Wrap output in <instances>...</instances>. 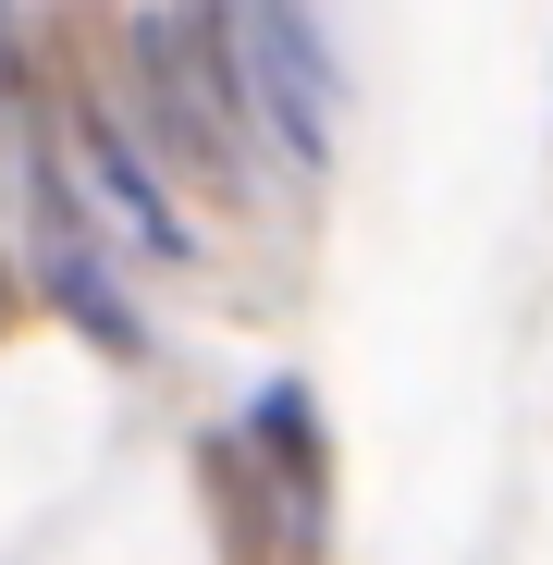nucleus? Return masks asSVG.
Here are the masks:
<instances>
[{"label": "nucleus", "instance_id": "1", "mask_svg": "<svg viewBox=\"0 0 553 565\" xmlns=\"http://www.w3.org/2000/svg\"><path fill=\"white\" fill-rule=\"evenodd\" d=\"M136 74H148V111H160V148L172 160H198L210 184H246V86H234V62L210 50V62H184L172 50V25H136Z\"/></svg>", "mask_w": 553, "mask_h": 565}, {"label": "nucleus", "instance_id": "2", "mask_svg": "<svg viewBox=\"0 0 553 565\" xmlns=\"http://www.w3.org/2000/svg\"><path fill=\"white\" fill-rule=\"evenodd\" d=\"M246 86L284 111L270 136H296V160L332 148V62H320V38H308L296 0H246Z\"/></svg>", "mask_w": 553, "mask_h": 565}, {"label": "nucleus", "instance_id": "3", "mask_svg": "<svg viewBox=\"0 0 553 565\" xmlns=\"http://www.w3.org/2000/svg\"><path fill=\"white\" fill-rule=\"evenodd\" d=\"M86 172L111 184V210L136 222V246H160V258H184V222H172V198H160V184L136 172V148H124V136H111L99 111H86Z\"/></svg>", "mask_w": 553, "mask_h": 565}, {"label": "nucleus", "instance_id": "4", "mask_svg": "<svg viewBox=\"0 0 553 565\" xmlns=\"http://www.w3.org/2000/svg\"><path fill=\"white\" fill-rule=\"evenodd\" d=\"M50 296H62V308H74L86 332H99L111 356H136V344H148V332L124 320V296H111V282H99V270H86V258H50Z\"/></svg>", "mask_w": 553, "mask_h": 565}]
</instances>
